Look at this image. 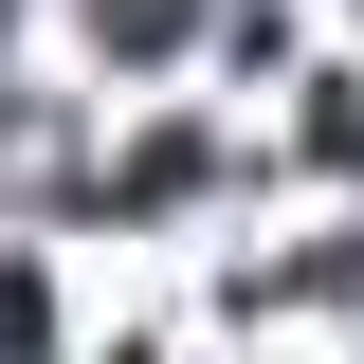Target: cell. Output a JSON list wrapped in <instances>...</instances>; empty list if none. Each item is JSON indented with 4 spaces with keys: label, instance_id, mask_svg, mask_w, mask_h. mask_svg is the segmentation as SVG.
<instances>
[{
    "label": "cell",
    "instance_id": "7a4b0ae2",
    "mask_svg": "<svg viewBox=\"0 0 364 364\" xmlns=\"http://www.w3.org/2000/svg\"><path fill=\"white\" fill-rule=\"evenodd\" d=\"M0 18H18V0H0Z\"/></svg>",
    "mask_w": 364,
    "mask_h": 364
},
{
    "label": "cell",
    "instance_id": "6da1fadb",
    "mask_svg": "<svg viewBox=\"0 0 364 364\" xmlns=\"http://www.w3.org/2000/svg\"><path fill=\"white\" fill-rule=\"evenodd\" d=\"M73 18H91L109 55H182V18H200V0H73Z\"/></svg>",
    "mask_w": 364,
    "mask_h": 364
}]
</instances>
